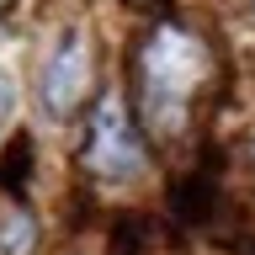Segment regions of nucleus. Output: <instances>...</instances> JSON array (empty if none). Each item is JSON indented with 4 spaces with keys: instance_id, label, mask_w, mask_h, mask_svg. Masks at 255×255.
Returning a JSON list of instances; mask_svg holds the SVG:
<instances>
[{
    "instance_id": "nucleus-4",
    "label": "nucleus",
    "mask_w": 255,
    "mask_h": 255,
    "mask_svg": "<svg viewBox=\"0 0 255 255\" xmlns=\"http://www.w3.org/2000/svg\"><path fill=\"white\" fill-rule=\"evenodd\" d=\"M32 239H37V223H32L21 207L0 218V255H27V250H32Z\"/></svg>"
},
{
    "instance_id": "nucleus-1",
    "label": "nucleus",
    "mask_w": 255,
    "mask_h": 255,
    "mask_svg": "<svg viewBox=\"0 0 255 255\" xmlns=\"http://www.w3.org/2000/svg\"><path fill=\"white\" fill-rule=\"evenodd\" d=\"M207 80V48L181 27H159L138 59V85H143V117L154 133H181L191 112V96Z\"/></svg>"
},
{
    "instance_id": "nucleus-2",
    "label": "nucleus",
    "mask_w": 255,
    "mask_h": 255,
    "mask_svg": "<svg viewBox=\"0 0 255 255\" xmlns=\"http://www.w3.org/2000/svg\"><path fill=\"white\" fill-rule=\"evenodd\" d=\"M85 170H96L101 181H123V175L143 170V143L128 123L123 96L107 91L91 112V133H85Z\"/></svg>"
},
{
    "instance_id": "nucleus-5",
    "label": "nucleus",
    "mask_w": 255,
    "mask_h": 255,
    "mask_svg": "<svg viewBox=\"0 0 255 255\" xmlns=\"http://www.w3.org/2000/svg\"><path fill=\"white\" fill-rule=\"evenodd\" d=\"M11 117H16V85H11V75H5V64H0V133L11 128Z\"/></svg>"
},
{
    "instance_id": "nucleus-3",
    "label": "nucleus",
    "mask_w": 255,
    "mask_h": 255,
    "mask_svg": "<svg viewBox=\"0 0 255 255\" xmlns=\"http://www.w3.org/2000/svg\"><path fill=\"white\" fill-rule=\"evenodd\" d=\"M85 91H91V37L69 27L37 64V101L48 117H69L85 101Z\"/></svg>"
}]
</instances>
